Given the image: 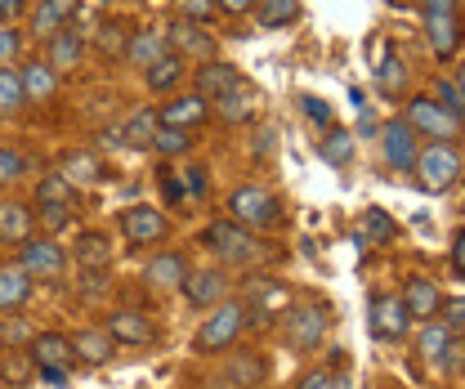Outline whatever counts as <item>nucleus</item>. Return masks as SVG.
Returning a JSON list of instances; mask_svg holds the SVG:
<instances>
[{"instance_id": "18", "label": "nucleus", "mask_w": 465, "mask_h": 389, "mask_svg": "<svg viewBox=\"0 0 465 389\" xmlns=\"http://www.w3.org/2000/svg\"><path fill=\"white\" fill-rule=\"evenodd\" d=\"M32 206L18 202V197H0V246H23L32 237Z\"/></svg>"}, {"instance_id": "25", "label": "nucleus", "mask_w": 465, "mask_h": 389, "mask_svg": "<svg viewBox=\"0 0 465 389\" xmlns=\"http://www.w3.org/2000/svg\"><path fill=\"white\" fill-rule=\"evenodd\" d=\"M183 67H188L183 55H179V50H166L153 67H143V81H148V90H153V95H171L174 85L183 81Z\"/></svg>"}, {"instance_id": "22", "label": "nucleus", "mask_w": 465, "mask_h": 389, "mask_svg": "<svg viewBox=\"0 0 465 389\" xmlns=\"http://www.w3.org/2000/svg\"><path fill=\"white\" fill-rule=\"evenodd\" d=\"M18 81H23V99H27V104H50L58 95V72L45 58H32V63L18 72Z\"/></svg>"}, {"instance_id": "38", "label": "nucleus", "mask_w": 465, "mask_h": 389, "mask_svg": "<svg viewBox=\"0 0 465 389\" xmlns=\"http://www.w3.org/2000/svg\"><path fill=\"white\" fill-rule=\"evenodd\" d=\"M153 130H157V112L139 108L130 121H125V130H121V144H130V148H148L153 144Z\"/></svg>"}, {"instance_id": "36", "label": "nucleus", "mask_w": 465, "mask_h": 389, "mask_svg": "<svg viewBox=\"0 0 465 389\" xmlns=\"http://www.w3.org/2000/svg\"><path fill=\"white\" fill-rule=\"evenodd\" d=\"M23 108H27V99H23L18 67H0V116L9 121V116H18Z\"/></svg>"}, {"instance_id": "15", "label": "nucleus", "mask_w": 465, "mask_h": 389, "mask_svg": "<svg viewBox=\"0 0 465 389\" xmlns=\"http://www.w3.org/2000/svg\"><path fill=\"white\" fill-rule=\"evenodd\" d=\"M76 9H81V0H41L32 9V36L36 41H54L63 27H72Z\"/></svg>"}, {"instance_id": "23", "label": "nucleus", "mask_w": 465, "mask_h": 389, "mask_svg": "<svg viewBox=\"0 0 465 389\" xmlns=\"http://www.w3.org/2000/svg\"><path fill=\"white\" fill-rule=\"evenodd\" d=\"M32 291H36V282L27 278L18 264H5L0 269V314H18L32 300Z\"/></svg>"}, {"instance_id": "32", "label": "nucleus", "mask_w": 465, "mask_h": 389, "mask_svg": "<svg viewBox=\"0 0 465 389\" xmlns=\"http://www.w3.org/2000/svg\"><path fill=\"white\" fill-rule=\"evenodd\" d=\"M264 376H269V363L260 354H232L229 358V381L237 389H260Z\"/></svg>"}, {"instance_id": "30", "label": "nucleus", "mask_w": 465, "mask_h": 389, "mask_svg": "<svg viewBox=\"0 0 465 389\" xmlns=\"http://www.w3.org/2000/svg\"><path fill=\"white\" fill-rule=\"evenodd\" d=\"M353 135L349 130H341V125H327L322 130V144H318V157L327 162V166H336V170H345L349 162H353Z\"/></svg>"}, {"instance_id": "40", "label": "nucleus", "mask_w": 465, "mask_h": 389, "mask_svg": "<svg viewBox=\"0 0 465 389\" xmlns=\"http://www.w3.org/2000/svg\"><path fill=\"white\" fill-rule=\"evenodd\" d=\"M148 148H157L162 157H179V153H188V148H193V135H188V130H174V125H157Z\"/></svg>"}, {"instance_id": "60", "label": "nucleus", "mask_w": 465, "mask_h": 389, "mask_svg": "<svg viewBox=\"0 0 465 389\" xmlns=\"http://www.w3.org/2000/svg\"><path fill=\"white\" fill-rule=\"evenodd\" d=\"M457 5H461V0H457Z\"/></svg>"}, {"instance_id": "28", "label": "nucleus", "mask_w": 465, "mask_h": 389, "mask_svg": "<svg viewBox=\"0 0 465 389\" xmlns=\"http://www.w3.org/2000/svg\"><path fill=\"white\" fill-rule=\"evenodd\" d=\"M76 264L81 269H108L113 264V237L108 233H76Z\"/></svg>"}, {"instance_id": "51", "label": "nucleus", "mask_w": 465, "mask_h": 389, "mask_svg": "<svg viewBox=\"0 0 465 389\" xmlns=\"http://www.w3.org/2000/svg\"><path fill=\"white\" fill-rule=\"evenodd\" d=\"M295 389H336V381H331V372H304Z\"/></svg>"}, {"instance_id": "55", "label": "nucleus", "mask_w": 465, "mask_h": 389, "mask_svg": "<svg viewBox=\"0 0 465 389\" xmlns=\"http://www.w3.org/2000/svg\"><path fill=\"white\" fill-rule=\"evenodd\" d=\"M183 193H206V170L202 166L188 170V188H183Z\"/></svg>"}, {"instance_id": "49", "label": "nucleus", "mask_w": 465, "mask_h": 389, "mask_svg": "<svg viewBox=\"0 0 465 389\" xmlns=\"http://www.w3.org/2000/svg\"><path fill=\"white\" fill-rule=\"evenodd\" d=\"M461 335H452V340H448V349H443V358H439V367H443V372H448V376H457V372H461Z\"/></svg>"}, {"instance_id": "34", "label": "nucleus", "mask_w": 465, "mask_h": 389, "mask_svg": "<svg viewBox=\"0 0 465 389\" xmlns=\"http://www.w3.org/2000/svg\"><path fill=\"white\" fill-rule=\"evenodd\" d=\"M394 237H399V224L390 220V211H381V206H367V211H362V246H367V242L390 246Z\"/></svg>"}, {"instance_id": "13", "label": "nucleus", "mask_w": 465, "mask_h": 389, "mask_svg": "<svg viewBox=\"0 0 465 389\" xmlns=\"http://www.w3.org/2000/svg\"><path fill=\"white\" fill-rule=\"evenodd\" d=\"M242 85V72L232 67V63H224V58H206L202 67H197V90L193 95H202L206 104H220L229 90H237Z\"/></svg>"}, {"instance_id": "6", "label": "nucleus", "mask_w": 465, "mask_h": 389, "mask_svg": "<svg viewBox=\"0 0 465 389\" xmlns=\"http://www.w3.org/2000/svg\"><path fill=\"white\" fill-rule=\"evenodd\" d=\"M407 130L416 135V139H430V144H452L457 135H461V116H452V112H443L430 95H411L407 99Z\"/></svg>"}, {"instance_id": "24", "label": "nucleus", "mask_w": 465, "mask_h": 389, "mask_svg": "<svg viewBox=\"0 0 465 389\" xmlns=\"http://www.w3.org/2000/svg\"><path fill=\"white\" fill-rule=\"evenodd\" d=\"M72 188H85V184H104L108 179V170H104V162L94 157V153H85V148H76V153H67L63 157V170H58Z\"/></svg>"}, {"instance_id": "31", "label": "nucleus", "mask_w": 465, "mask_h": 389, "mask_svg": "<svg viewBox=\"0 0 465 389\" xmlns=\"http://www.w3.org/2000/svg\"><path fill=\"white\" fill-rule=\"evenodd\" d=\"M255 104H260V90L242 81L237 90H229V95L220 99V121H229V125H242V121H251V116H255Z\"/></svg>"}, {"instance_id": "21", "label": "nucleus", "mask_w": 465, "mask_h": 389, "mask_svg": "<svg viewBox=\"0 0 465 389\" xmlns=\"http://www.w3.org/2000/svg\"><path fill=\"white\" fill-rule=\"evenodd\" d=\"M72 354H76L81 367H104V363H113L116 340L104 327H85V332L72 335Z\"/></svg>"}, {"instance_id": "54", "label": "nucleus", "mask_w": 465, "mask_h": 389, "mask_svg": "<svg viewBox=\"0 0 465 389\" xmlns=\"http://www.w3.org/2000/svg\"><path fill=\"white\" fill-rule=\"evenodd\" d=\"M420 9H425V18H434V14H457V0H420Z\"/></svg>"}, {"instance_id": "8", "label": "nucleus", "mask_w": 465, "mask_h": 389, "mask_svg": "<svg viewBox=\"0 0 465 389\" xmlns=\"http://www.w3.org/2000/svg\"><path fill=\"white\" fill-rule=\"evenodd\" d=\"M371 335L385 340V344H399L411 335V318H407V304L394 291H381L371 295Z\"/></svg>"}, {"instance_id": "57", "label": "nucleus", "mask_w": 465, "mask_h": 389, "mask_svg": "<svg viewBox=\"0 0 465 389\" xmlns=\"http://www.w3.org/2000/svg\"><path fill=\"white\" fill-rule=\"evenodd\" d=\"M273 153V130H260V157Z\"/></svg>"}, {"instance_id": "53", "label": "nucleus", "mask_w": 465, "mask_h": 389, "mask_svg": "<svg viewBox=\"0 0 465 389\" xmlns=\"http://www.w3.org/2000/svg\"><path fill=\"white\" fill-rule=\"evenodd\" d=\"M452 274H457V278H465V237H461V233L452 237Z\"/></svg>"}, {"instance_id": "48", "label": "nucleus", "mask_w": 465, "mask_h": 389, "mask_svg": "<svg viewBox=\"0 0 465 389\" xmlns=\"http://www.w3.org/2000/svg\"><path fill=\"white\" fill-rule=\"evenodd\" d=\"M18 50H23V36L14 27H0V67H14Z\"/></svg>"}, {"instance_id": "3", "label": "nucleus", "mask_w": 465, "mask_h": 389, "mask_svg": "<svg viewBox=\"0 0 465 389\" xmlns=\"http://www.w3.org/2000/svg\"><path fill=\"white\" fill-rule=\"evenodd\" d=\"M202 246L211 255H220L224 264H255L264 255V242H255V233H246L242 224L232 220H215L202 228Z\"/></svg>"}, {"instance_id": "19", "label": "nucleus", "mask_w": 465, "mask_h": 389, "mask_svg": "<svg viewBox=\"0 0 465 389\" xmlns=\"http://www.w3.org/2000/svg\"><path fill=\"white\" fill-rule=\"evenodd\" d=\"M407 304V318L411 323H430V318H439V304H443V291L434 286L430 278H407L403 295H399Z\"/></svg>"}, {"instance_id": "56", "label": "nucleus", "mask_w": 465, "mask_h": 389, "mask_svg": "<svg viewBox=\"0 0 465 389\" xmlns=\"http://www.w3.org/2000/svg\"><path fill=\"white\" fill-rule=\"evenodd\" d=\"M215 9H224V14H246V9H255V0H215Z\"/></svg>"}, {"instance_id": "16", "label": "nucleus", "mask_w": 465, "mask_h": 389, "mask_svg": "<svg viewBox=\"0 0 465 389\" xmlns=\"http://www.w3.org/2000/svg\"><path fill=\"white\" fill-rule=\"evenodd\" d=\"M211 116V104L202 95H174L171 104L157 108V125H174V130H193Z\"/></svg>"}, {"instance_id": "37", "label": "nucleus", "mask_w": 465, "mask_h": 389, "mask_svg": "<svg viewBox=\"0 0 465 389\" xmlns=\"http://www.w3.org/2000/svg\"><path fill=\"white\" fill-rule=\"evenodd\" d=\"M36 206H76V188L63 175H45L36 184Z\"/></svg>"}, {"instance_id": "52", "label": "nucleus", "mask_w": 465, "mask_h": 389, "mask_svg": "<svg viewBox=\"0 0 465 389\" xmlns=\"http://www.w3.org/2000/svg\"><path fill=\"white\" fill-rule=\"evenodd\" d=\"M18 14H27V0H0V27H9Z\"/></svg>"}, {"instance_id": "7", "label": "nucleus", "mask_w": 465, "mask_h": 389, "mask_svg": "<svg viewBox=\"0 0 465 389\" xmlns=\"http://www.w3.org/2000/svg\"><path fill=\"white\" fill-rule=\"evenodd\" d=\"M18 269L27 274V278L36 282H54V278H63L67 274V251L58 246L54 237H27L23 246H18Z\"/></svg>"}, {"instance_id": "50", "label": "nucleus", "mask_w": 465, "mask_h": 389, "mask_svg": "<svg viewBox=\"0 0 465 389\" xmlns=\"http://www.w3.org/2000/svg\"><path fill=\"white\" fill-rule=\"evenodd\" d=\"M18 340H32V332H27V327L14 318V323H5V327H0V344H5V349H14Z\"/></svg>"}, {"instance_id": "12", "label": "nucleus", "mask_w": 465, "mask_h": 389, "mask_svg": "<svg viewBox=\"0 0 465 389\" xmlns=\"http://www.w3.org/2000/svg\"><path fill=\"white\" fill-rule=\"evenodd\" d=\"M224 295H229V278H224L220 269H188L183 300H188L193 309H215Z\"/></svg>"}, {"instance_id": "1", "label": "nucleus", "mask_w": 465, "mask_h": 389, "mask_svg": "<svg viewBox=\"0 0 465 389\" xmlns=\"http://www.w3.org/2000/svg\"><path fill=\"white\" fill-rule=\"evenodd\" d=\"M411 175L434 197L448 193V188H457L461 184V148L457 144H425L416 153V162H411Z\"/></svg>"}, {"instance_id": "41", "label": "nucleus", "mask_w": 465, "mask_h": 389, "mask_svg": "<svg viewBox=\"0 0 465 389\" xmlns=\"http://www.w3.org/2000/svg\"><path fill=\"white\" fill-rule=\"evenodd\" d=\"M434 104L443 112H452V116H461L465 104H461V76H443L439 85H434V95H430Z\"/></svg>"}, {"instance_id": "4", "label": "nucleus", "mask_w": 465, "mask_h": 389, "mask_svg": "<svg viewBox=\"0 0 465 389\" xmlns=\"http://www.w3.org/2000/svg\"><path fill=\"white\" fill-rule=\"evenodd\" d=\"M242 327H246V309H242L237 300H220V304L211 309V318L197 327L193 349H197V354H224V349L237 344Z\"/></svg>"}, {"instance_id": "33", "label": "nucleus", "mask_w": 465, "mask_h": 389, "mask_svg": "<svg viewBox=\"0 0 465 389\" xmlns=\"http://www.w3.org/2000/svg\"><path fill=\"white\" fill-rule=\"evenodd\" d=\"M300 18V0H255V23L278 32V27H291Z\"/></svg>"}, {"instance_id": "39", "label": "nucleus", "mask_w": 465, "mask_h": 389, "mask_svg": "<svg viewBox=\"0 0 465 389\" xmlns=\"http://www.w3.org/2000/svg\"><path fill=\"white\" fill-rule=\"evenodd\" d=\"M376 85H381V95H385V99L403 95L407 90V63L403 58H385V63L376 67Z\"/></svg>"}, {"instance_id": "35", "label": "nucleus", "mask_w": 465, "mask_h": 389, "mask_svg": "<svg viewBox=\"0 0 465 389\" xmlns=\"http://www.w3.org/2000/svg\"><path fill=\"white\" fill-rule=\"evenodd\" d=\"M452 335H457V332H448L439 318L420 323V335H416V349H420V358L439 367V358H443V349H448V340H452Z\"/></svg>"}, {"instance_id": "29", "label": "nucleus", "mask_w": 465, "mask_h": 389, "mask_svg": "<svg viewBox=\"0 0 465 389\" xmlns=\"http://www.w3.org/2000/svg\"><path fill=\"white\" fill-rule=\"evenodd\" d=\"M32 381H36V363L27 358V349H5V354H0V385L27 389Z\"/></svg>"}, {"instance_id": "58", "label": "nucleus", "mask_w": 465, "mask_h": 389, "mask_svg": "<svg viewBox=\"0 0 465 389\" xmlns=\"http://www.w3.org/2000/svg\"><path fill=\"white\" fill-rule=\"evenodd\" d=\"M166 197H171V202H179V197H183V184H179V179H171V175H166Z\"/></svg>"}, {"instance_id": "11", "label": "nucleus", "mask_w": 465, "mask_h": 389, "mask_svg": "<svg viewBox=\"0 0 465 389\" xmlns=\"http://www.w3.org/2000/svg\"><path fill=\"white\" fill-rule=\"evenodd\" d=\"M416 153H420V144L407 130V121H385L381 125V157H385V166L394 170V175H411Z\"/></svg>"}, {"instance_id": "44", "label": "nucleus", "mask_w": 465, "mask_h": 389, "mask_svg": "<svg viewBox=\"0 0 465 389\" xmlns=\"http://www.w3.org/2000/svg\"><path fill=\"white\" fill-rule=\"evenodd\" d=\"M23 170H27L23 153H18V148H5V144H0V184H14V179H18Z\"/></svg>"}, {"instance_id": "14", "label": "nucleus", "mask_w": 465, "mask_h": 389, "mask_svg": "<svg viewBox=\"0 0 465 389\" xmlns=\"http://www.w3.org/2000/svg\"><path fill=\"white\" fill-rule=\"evenodd\" d=\"M104 332L113 335L116 344H153L157 340V327H153V318L143 309H113Z\"/></svg>"}, {"instance_id": "20", "label": "nucleus", "mask_w": 465, "mask_h": 389, "mask_svg": "<svg viewBox=\"0 0 465 389\" xmlns=\"http://www.w3.org/2000/svg\"><path fill=\"white\" fill-rule=\"evenodd\" d=\"M425 41H430V50L439 63H452L457 50H461V23H457V14H434V18H425Z\"/></svg>"}, {"instance_id": "43", "label": "nucleus", "mask_w": 465, "mask_h": 389, "mask_svg": "<svg viewBox=\"0 0 465 389\" xmlns=\"http://www.w3.org/2000/svg\"><path fill=\"white\" fill-rule=\"evenodd\" d=\"M32 220H41L45 233H63V228L72 224V206H36V211H32Z\"/></svg>"}, {"instance_id": "42", "label": "nucleus", "mask_w": 465, "mask_h": 389, "mask_svg": "<svg viewBox=\"0 0 465 389\" xmlns=\"http://www.w3.org/2000/svg\"><path fill=\"white\" fill-rule=\"evenodd\" d=\"M125 45H130V27H125V23H104V27H99V50H104V55L108 58H121L125 55Z\"/></svg>"}, {"instance_id": "45", "label": "nucleus", "mask_w": 465, "mask_h": 389, "mask_svg": "<svg viewBox=\"0 0 465 389\" xmlns=\"http://www.w3.org/2000/svg\"><path fill=\"white\" fill-rule=\"evenodd\" d=\"M179 14H183L188 23H211L220 9H215V0H179Z\"/></svg>"}, {"instance_id": "17", "label": "nucleus", "mask_w": 465, "mask_h": 389, "mask_svg": "<svg viewBox=\"0 0 465 389\" xmlns=\"http://www.w3.org/2000/svg\"><path fill=\"white\" fill-rule=\"evenodd\" d=\"M188 269H193V264H188L179 251H157V255L143 264V282H148L153 291H174V286H183Z\"/></svg>"}, {"instance_id": "59", "label": "nucleus", "mask_w": 465, "mask_h": 389, "mask_svg": "<svg viewBox=\"0 0 465 389\" xmlns=\"http://www.w3.org/2000/svg\"><path fill=\"white\" fill-rule=\"evenodd\" d=\"M99 5H108V0H99Z\"/></svg>"}, {"instance_id": "2", "label": "nucleus", "mask_w": 465, "mask_h": 389, "mask_svg": "<svg viewBox=\"0 0 465 389\" xmlns=\"http://www.w3.org/2000/svg\"><path fill=\"white\" fill-rule=\"evenodd\" d=\"M229 220L242 224L246 233H264V228H278L282 224V202L260 188V184H242L229 193Z\"/></svg>"}, {"instance_id": "46", "label": "nucleus", "mask_w": 465, "mask_h": 389, "mask_svg": "<svg viewBox=\"0 0 465 389\" xmlns=\"http://www.w3.org/2000/svg\"><path fill=\"white\" fill-rule=\"evenodd\" d=\"M300 108H304V116H309L318 130H327V125H331V104H322V99L304 95V99H300Z\"/></svg>"}, {"instance_id": "47", "label": "nucleus", "mask_w": 465, "mask_h": 389, "mask_svg": "<svg viewBox=\"0 0 465 389\" xmlns=\"http://www.w3.org/2000/svg\"><path fill=\"white\" fill-rule=\"evenodd\" d=\"M439 314H443L439 323H443L448 332H461V323H465V304H461V295H452V300H443V304H439Z\"/></svg>"}, {"instance_id": "26", "label": "nucleus", "mask_w": 465, "mask_h": 389, "mask_svg": "<svg viewBox=\"0 0 465 389\" xmlns=\"http://www.w3.org/2000/svg\"><path fill=\"white\" fill-rule=\"evenodd\" d=\"M171 45H166V32H157V27H143V32H130V45H125V55L134 67H153L157 58L166 55Z\"/></svg>"}, {"instance_id": "10", "label": "nucleus", "mask_w": 465, "mask_h": 389, "mask_svg": "<svg viewBox=\"0 0 465 389\" xmlns=\"http://www.w3.org/2000/svg\"><path fill=\"white\" fill-rule=\"evenodd\" d=\"M282 332L300 349H318L322 335H327V309H318V304H291L287 314H282Z\"/></svg>"}, {"instance_id": "27", "label": "nucleus", "mask_w": 465, "mask_h": 389, "mask_svg": "<svg viewBox=\"0 0 465 389\" xmlns=\"http://www.w3.org/2000/svg\"><path fill=\"white\" fill-rule=\"evenodd\" d=\"M81 55H85V36H81L76 27H63L54 41H50V58H45V63L63 76V72H72V67L81 63Z\"/></svg>"}, {"instance_id": "9", "label": "nucleus", "mask_w": 465, "mask_h": 389, "mask_svg": "<svg viewBox=\"0 0 465 389\" xmlns=\"http://www.w3.org/2000/svg\"><path fill=\"white\" fill-rule=\"evenodd\" d=\"M116 224H121V233H125L130 246H157V242L171 237V220L162 211H153V206H125L116 215Z\"/></svg>"}, {"instance_id": "5", "label": "nucleus", "mask_w": 465, "mask_h": 389, "mask_svg": "<svg viewBox=\"0 0 465 389\" xmlns=\"http://www.w3.org/2000/svg\"><path fill=\"white\" fill-rule=\"evenodd\" d=\"M27 358L36 363V376H41V381H54V385H63V381H67V372L76 367L72 335H63V332H32V340H27Z\"/></svg>"}]
</instances>
